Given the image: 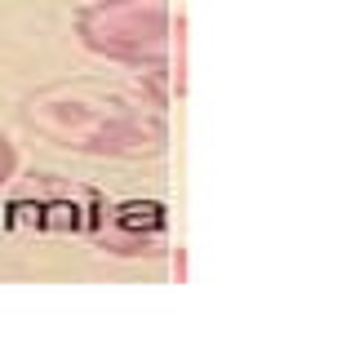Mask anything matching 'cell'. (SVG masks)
Returning a JSON list of instances; mask_svg holds the SVG:
<instances>
[{
    "label": "cell",
    "mask_w": 355,
    "mask_h": 355,
    "mask_svg": "<svg viewBox=\"0 0 355 355\" xmlns=\"http://www.w3.org/2000/svg\"><path fill=\"white\" fill-rule=\"evenodd\" d=\"M9 214H14V222H31V227H40V231H85V227H94L107 209L98 205V196L85 191V187L58 182V178H36L31 187H22L14 196Z\"/></svg>",
    "instance_id": "3"
},
{
    "label": "cell",
    "mask_w": 355,
    "mask_h": 355,
    "mask_svg": "<svg viewBox=\"0 0 355 355\" xmlns=\"http://www.w3.org/2000/svg\"><path fill=\"white\" fill-rule=\"evenodd\" d=\"M76 27L89 49L111 62L151 76H173V67H182V22L173 27L169 0H103L80 9Z\"/></svg>",
    "instance_id": "2"
},
{
    "label": "cell",
    "mask_w": 355,
    "mask_h": 355,
    "mask_svg": "<svg viewBox=\"0 0 355 355\" xmlns=\"http://www.w3.org/2000/svg\"><path fill=\"white\" fill-rule=\"evenodd\" d=\"M9 173H14V147H9V142L0 138V182H5Z\"/></svg>",
    "instance_id": "4"
},
{
    "label": "cell",
    "mask_w": 355,
    "mask_h": 355,
    "mask_svg": "<svg viewBox=\"0 0 355 355\" xmlns=\"http://www.w3.org/2000/svg\"><path fill=\"white\" fill-rule=\"evenodd\" d=\"M31 129L89 155H151L164 147V107L142 85L76 80L31 98Z\"/></svg>",
    "instance_id": "1"
}]
</instances>
